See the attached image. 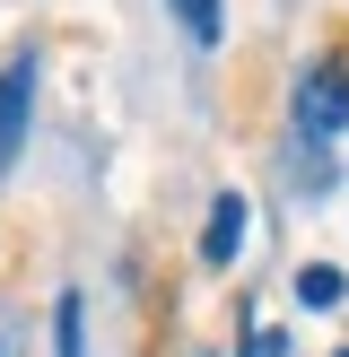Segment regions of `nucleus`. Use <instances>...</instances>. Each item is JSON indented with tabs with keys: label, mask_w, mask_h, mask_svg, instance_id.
<instances>
[{
	"label": "nucleus",
	"mask_w": 349,
	"mask_h": 357,
	"mask_svg": "<svg viewBox=\"0 0 349 357\" xmlns=\"http://www.w3.org/2000/svg\"><path fill=\"white\" fill-rule=\"evenodd\" d=\"M297 114H306L314 131H341V122H349V70H323V79H306V87H297Z\"/></svg>",
	"instance_id": "2"
},
{
	"label": "nucleus",
	"mask_w": 349,
	"mask_h": 357,
	"mask_svg": "<svg viewBox=\"0 0 349 357\" xmlns=\"http://www.w3.org/2000/svg\"><path fill=\"white\" fill-rule=\"evenodd\" d=\"M27 105H35V52H17L0 70V174L17 166V131H27Z\"/></svg>",
	"instance_id": "1"
},
{
	"label": "nucleus",
	"mask_w": 349,
	"mask_h": 357,
	"mask_svg": "<svg viewBox=\"0 0 349 357\" xmlns=\"http://www.w3.org/2000/svg\"><path fill=\"white\" fill-rule=\"evenodd\" d=\"M52 323H61V331H52V357H79V296H61Z\"/></svg>",
	"instance_id": "6"
},
{
	"label": "nucleus",
	"mask_w": 349,
	"mask_h": 357,
	"mask_svg": "<svg viewBox=\"0 0 349 357\" xmlns=\"http://www.w3.org/2000/svg\"><path fill=\"white\" fill-rule=\"evenodd\" d=\"M174 9H184L192 44H218V0H174Z\"/></svg>",
	"instance_id": "5"
},
{
	"label": "nucleus",
	"mask_w": 349,
	"mask_h": 357,
	"mask_svg": "<svg viewBox=\"0 0 349 357\" xmlns=\"http://www.w3.org/2000/svg\"><path fill=\"white\" fill-rule=\"evenodd\" d=\"M341 357H349V349H341Z\"/></svg>",
	"instance_id": "7"
},
{
	"label": "nucleus",
	"mask_w": 349,
	"mask_h": 357,
	"mask_svg": "<svg viewBox=\"0 0 349 357\" xmlns=\"http://www.w3.org/2000/svg\"><path fill=\"white\" fill-rule=\"evenodd\" d=\"M236 244H244V201H236V192H218V201H209V227H201V261H209V271H227Z\"/></svg>",
	"instance_id": "3"
},
{
	"label": "nucleus",
	"mask_w": 349,
	"mask_h": 357,
	"mask_svg": "<svg viewBox=\"0 0 349 357\" xmlns=\"http://www.w3.org/2000/svg\"><path fill=\"white\" fill-rule=\"evenodd\" d=\"M341 296H349V279L332 271V261H306V271H297V305L323 314V305H341Z\"/></svg>",
	"instance_id": "4"
}]
</instances>
